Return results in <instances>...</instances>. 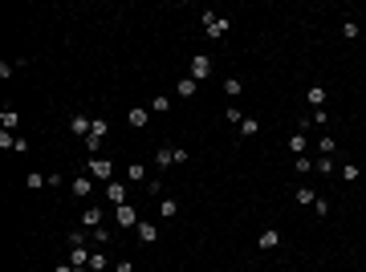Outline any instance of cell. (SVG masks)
<instances>
[{"label":"cell","mask_w":366,"mask_h":272,"mask_svg":"<svg viewBox=\"0 0 366 272\" xmlns=\"http://www.w3.org/2000/svg\"><path fill=\"white\" fill-rule=\"evenodd\" d=\"M90 175H94V179H102V183H110L114 163H110V159H102V155H90Z\"/></svg>","instance_id":"6da1fadb"},{"label":"cell","mask_w":366,"mask_h":272,"mask_svg":"<svg viewBox=\"0 0 366 272\" xmlns=\"http://www.w3.org/2000/svg\"><path fill=\"white\" fill-rule=\"evenodd\" d=\"M0 126L12 130V126H16V110H0Z\"/></svg>","instance_id":"7402d4cb"},{"label":"cell","mask_w":366,"mask_h":272,"mask_svg":"<svg viewBox=\"0 0 366 272\" xmlns=\"http://www.w3.org/2000/svg\"><path fill=\"white\" fill-rule=\"evenodd\" d=\"M106 199H110L114 207H122V203H126V183H118V179H110V183H106Z\"/></svg>","instance_id":"277c9868"},{"label":"cell","mask_w":366,"mask_h":272,"mask_svg":"<svg viewBox=\"0 0 366 272\" xmlns=\"http://www.w3.org/2000/svg\"><path fill=\"white\" fill-rule=\"evenodd\" d=\"M314 171H317V175H334V159H330V155H321V159L314 163Z\"/></svg>","instance_id":"d6986e66"},{"label":"cell","mask_w":366,"mask_h":272,"mask_svg":"<svg viewBox=\"0 0 366 272\" xmlns=\"http://www.w3.org/2000/svg\"><path fill=\"white\" fill-rule=\"evenodd\" d=\"M147 118H151V110H143V106H134L130 114H126V122H130L134 130H143V126H147Z\"/></svg>","instance_id":"8fae6325"},{"label":"cell","mask_w":366,"mask_h":272,"mask_svg":"<svg viewBox=\"0 0 366 272\" xmlns=\"http://www.w3.org/2000/svg\"><path fill=\"white\" fill-rule=\"evenodd\" d=\"M143 175H147V166H143V163H130V166H126V179H130V183H139Z\"/></svg>","instance_id":"44dd1931"},{"label":"cell","mask_w":366,"mask_h":272,"mask_svg":"<svg viewBox=\"0 0 366 272\" xmlns=\"http://www.w3.org/2000/svg\"><path fill=\"white\" fill-rule=\"evenodd\" d=\"M82 223H86L90 232H98V227H102V207H86V212H82Z\"/></svg>","instance_id":"9c48e42d"},{"label":"cell","mask_w":366,"mask_h":272,"mask_svg":"<svg viewBox=\"0 0 366 272\" xmlns=\"http://www.w3.org/2000/svg\"><path fill=\"white\" fill-rule=\"evenodd\" d=\"M114 272H134V264H130V260H118V264H114Z\"/></svg>","instance_id":"4dcf8cb0"},{"label":"cell","mask_w":366,"mask_h":272,"mask_svg":"<svg viewBox=\"0 0 366 272\" xmlns=\"http://www.w3.org/2000/svg\"><path fill=\"white\" fill-rule=\"evenodd\" d=\"M305 102H310V106H325V86H310V94H305Z\"/></svg>","instance_id":"5bb4252c"},{"label":"cell","mask_w":366,"mask_h":272,"mask_svg":"<svg viewBox=\"0 0 366 272\" xmlns=\"http://www.w3.org/2000/svg\"><path fill=\"white\" fill-rule=\"evenodd\" d=\"M208 73H211V61L204 53H196V57H191V77L200 81V77H208Z\"/></svg>","instance_id":"8992f818"},{"label":"cell","mask_w":366,"mask_h":272,"mask_svg":"<svg viewBox=\"0 0 366 272\" xmlns=\"http://www.w3.org/2000/svg\"><path fill=\"white\" fill-rule=\"evenodd\" d=\"M277 244H281V232H277V227H268V232H261V240H257V248H264V252H273Z\"/></svg>","instance_id":"ba28073f"},{"label":"cell","mask_w":366,"mask_h":272,"mask_svg":"<svg viewBox=\"0 0 366 272\" xmlns=\"http://www.w3.org/2000/svg\"><path fill=\"white\" fill-rule=\"evenodd\" d=\"M90 191H94V183H90V175H78V179H73V195H78V199H86Z\"/></svg>","instance_id":"7c38bea8"},{"label":"cell","mask_w":366,"mask_h":272,"mask_svg":"<svg viewBox=\"0 0 366 272\" xmlns=\"http://www.w3.org/2000/svg\"><path fill=\"white\" fill-rule=\"evenodd\" d=\"M151 110H171V102H167V94H159L155 102H151Z\"/></svg>","instance_id":"f546056e"},{"label":"cell","mask_w":366,"mask_h":272,"mask_svg":"<svg viewBox=\"0 0 366 272\" xmlns=\"http://www.w3.org/2000/svg\"><path fill=\"white\" fill-rule=\"evenodd\" d=\"M257 130H261V122H257V118H244V122H240V134H244V138H253Z\"/></svg>","instance_id":"ffe728a7"},{"label":"cell","mask_w":366,"mask_h":272,"mask_svg":"<svg viewBox=\"0 0 366 272\" xmlns=\"http://www.w3.org/2000/svg\"><path fill=\"white\" fill-rule=\"evenodd\" d=\"M338 179H346V183H354V179H358V166H354V163H346L342 171H338Z\"/></svg>","instance_id":"603a6c76"},{"label":"cell","mask_w":366,"mask_h":272,"mask_svg":"<svg viewBox=\"0 0 366 272\" xmlns=\"http://www.w3.org/2000/svg\"><path fill=\"white\" fill-rule=\"evenodd\" d=\"M224 118H228L232 126H240V122H244V110H236V106H232V110H224Z\"/></svg>","instance_id":"4316f807"},{"label":"cell","mask_w":366,"mask_h":272,"mask_svg":"<svg viewBox=\"0 0 366 272\" xmlns=\"http://www.w3.org/2000/svg\"><path fill=\"white\" fill-rule=\"evenodd\" d=\"M90 272H106V256H102V252L90 256Z\"/></svg>","instance_id":"cb8c5ba5"},{"label":"cell","mask_w":366,"mask_h":272,"mask_svg":"<svg viewBox=\"0 0 366 272\" xmlns=\"http://www.w3.org/2000/svg\"><path fill=\"white\" fill-rule=\"evenodd\" d=\"M179 216V203L175 199H159V219H175Z\"/></svg>","instance_id":"4fadbf2b"},{"label":"cell","mask_w":366,"mask_h":272,"mask_svg":"<svg viewBox=\"0 0 366 272\" xmlns=\"http://www.w3.org/2000/svg\"><path fill=\"white\" fill-rule=\"evenodd\" d=\"M159 240V227L151 219H139V244H155Z\"/></svg>","instance_id":"5b68a950"},{"label":"cell","mask_w":366,"mask_h":272,"mask_svg":"<svg viewBox=\"0 0 366 272\" xmlns=\"http://www.w3.org/2000/svg\"><path fill=\"white\" fill-rule=\"evenodd\" d=\"M118 227H139V212H134L130 203H122V207H118Z\"/></svg>","instance_id":"52a82bcc"},{"label":"cell","mask_w":366,"mask_h":272,"mask_svg":"<svg viewBox=\"0 0 366 272\" xmlns=\"http://www.w3.org/2000/svg\"><path fill=\"white\" fill-rule=\"evenodd\" d=\"M314 199H317V195L310 191V187H297V203H310V207H314Z\"/></svg>","instance_id":"83f0119b"},{"label":"cell","mask_w":366,"mask_h":272,"mask_svg":"<svg viewBox=\"0 0 366 272\" xmlns=\"http://www.w3.org/2000/svg\"><path fill=\"white\" fill-rule=\"evenodd\" d=\"M305 147H310V142H305V134L297 130V134L289 138V151H293V155H305Z\"/></svg>","instance_id":"ac0fdd59"},{"label":"cell","mask_w":366,"mask_h":272,"mask_svg":"<svg viewBox=\"0 0 366 272\" xmlns=\"http://www.w3.org/2000/svg\"><path fill=\"white\" fill-rule=\"evenodd\" d=\"M41 183H45V179H41V171H33V175L25 179V187H29V191H41Z\"/></svg>","instance_id":"484cf974"},{"label":"cell","mask_w":366,"mask_h":272,"mask_svg":"<svg viewBox=\"0 0 366 272\" xmlns=\"http://www.w3.org/2000/svg\"><path fill=\"white\" fill-rule=\"evenodd\" d=\"M196 86H200L196 77H179V86H175V94H179V98H191V94H196Z\"/></svg>","instance_id":"2e32d148"},{"label":"cell","mask_w":366,"mask_h":272,"mask_svg":"<svg viewBox=\"0 0 366 272\" xmlns=\"http://www.w3.org/2000/svg\"><path fill=\"white\" fill-rule=\"evenodd\" d=\"M305 171H314V163H310L305 155H297V175H305Z\"/></svg>","instance_id":"f1b7e54d"},{"label":"cell","mask_w":366,"mask_h":272,"mask_svg":"<svg viewBox=\"0 0 366 272\" xmlns=\"http://www.w3.org/2000/svg\"><path fill=\"white\" fill-rule=\"evenodd\" d=\"M204 29H208L211 41H220V37L228 33V20H224V16H216V12H204Z\"/></svg>","instance_id":"7a4b0ae2"},{"label":"cell","mask_w":366,"mask_h":272,"mask_svg":"<svg viewBox=\"0 0 366 272\" xmlns=\"http://www.w3.org/2000/svg\"><path fill=\"white\" fill-rule=\"evenodd\" d=\"M102 138H106V122H98V118H94V126H90V138H86V151H90V155H98Z\"/></svg>","instance_id":"3957f363"},{"label":"cell","mask_w":366,"mask_h":272,"mask_svg":"<svg viewBox=\"0 0 366 272\" xmlns=\"http://www.w3.org/2000/svg\"><path fill=\"white\" fill-rule=\"evenodd\" d=\"M240 90H244L240 77H228V81H224V94H228V98H240Z\"/></svg>","instance_id":"e0dca14e"},{"label":"cell","mask_w":366,"mask_h":272,"mask_svg":"<svg viewBox=\"0 0 366 272\" xmlns=\"http://www.w3.org/2000/svg\"><path fill=\"white\" fill-rule=\"evenodd\" d=\"M171 163H175V151H171V147H159V155H155V166H159V171H167Z\"/></svg>","instance_id":"9a60e30c"},{"label":"cell","mask_w":366,"mask_h":272,"mask_svg":"<svg viewBox=\"0 0 366 272\" xmlns=\"http://www.w3.org/2000/svg\"><path fill=\"white\" fill-rule=\"evenodd\" d=\"M342 37L354 41V37H358V20H346V25H342Z\"/></svg>","instance_id":"d4e9b609"},{"label":"cell","mask_w":366,"mask_h":272,"mask_svg":"<svg viewBox=\"0 0 366 272\" xmlns=\"http://www.w3.org/2000/svg\"><path fill=\"white\" fill-rule=\"evenodd\" d=\"M90 126H94V122H90L86 114H73V122H69V130H73V134H82V138H90Z\"/></svg>","instance_id":"30bf717a"}]
</instances>
